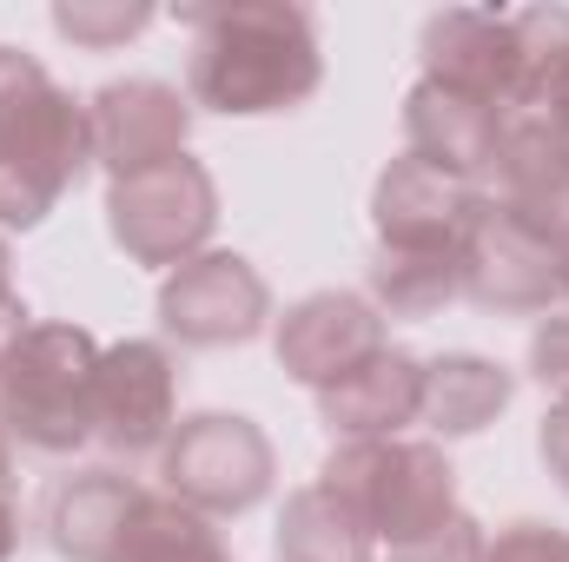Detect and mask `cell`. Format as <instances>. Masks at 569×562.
I'll use <instances>...</instances> for the list:
<instances>
[{
    "instance_id": "5",
    "label": "cell",
    "mask_w": 569,
    "mask_h": 562,
    "mask_svg": "<svg viewBox=\"0 0 569 562\" xmlns=\"http://www.w3.org/2000/svg\"><path fill=\"white\" fill-rule=\"evenodd\" d=\"M159 483L186 510H199L212 523H232V516H252L272 496L279 450L246 411H192V418H179L172 443L159 450Z\"/></svg>"
},
{
    "instance_id": "25",
    "label": "cell",
    "mask_w": 569,
    "mask_h": 562,
    "mask_svg": "<svg viewBox=\"0 0 569 562\" xmlns=\"http://www.w3.org/2000/svg\"><path fill=\"white\" fill-rule=\"evenodd\" d=\"M483 562H569V530L543 523V516H517L490 536Z\"/></svg>"
},
{
    "instance_id": "2",
    "label": "cell",
    "mask_w": 569,
    "mask_h": 562,
    "mask_svg": "<svg viewBox=\"0 0 569 562\" xmlns=\"http://www.w3.org/2000/svg\"><path fill=\"white\" fill-rule=\"evenodd\" d=\"M87 165V100L67 93L27 47H0V239L47 225Z\"/></svg>"
},
{
    "instance_id": "21",
    "label": "cell",
    "mask_w": 569,
    "mask_h": 562,
    "mask_svg": "<svg viewBox=\"0 0 569 562\" xmlns=\"http://www.w3.org/2000/svg\"><path fill=\"white\" fill-rule=\"evenodd\" d=\"M365 298L391 318H437L443 304L463 298V265L457 252H391L378 245L365 265Z\"/></svg>"
},
{
    "instance_id": "18",
    "label": "cell",
    "mask_w": 569,
    "mask_h": 562,
    "mask_svg": "<svg viewBox=\"0 0 569 562\" xmlns=\"http://www.w3.org/2000/svg\"><path fill=\"white\" fill-rule=\"evenodd\" d=\"M517 398V371H503L497 358L483 351H443L425 358V430L430 443H457V436H477L510 411Z\"/></svg>"
},
{
    "instance_id": "17",
    "label": "cell",
    "mask_w": 569,
    "mask_h": 562,
    "mask_svg": "<svg viewBox=\"0 0 569 562\" xmlns=\"http://www.w3.org/2000/svg\"><path fill=\"white\" fill-rule=\"evenodd\" d=\"M418 80H437L450 93L503 107L510 80V13L497 7H443L418 27Z\"/></svg>"
},
{
    "instance_id": "1",
    "label": "cell",
    "mask_w": 569,
    "mask_h": 562,
    "mask_svg": "<svg viewBox=\"0 0 569 562\" xmlns=\"http://www.w3.org/2000/svg\"><path fill=\"white\" fill-rule=\"evenodd\" d=\"M186 100L219 120H272L325 87L318 20L298 0H226L186 7Z\"/></svg>"
},
{
    "instance_id": "20",
    "label": "cell",
    "mask_w": 569,
    "mask_h": 562,
    "mask_svg": "<svg viewBox=\"0 0 569 562\" xmlns=\"http://www.w3.org/2000/svg\"><path fill=\"white\" fill-rule=\"evenodd\" d=\"M272 543H279V562H378V536L365 530V516L325 483H305L284 496Z\"/></svg>"
},
{
    "instance_id": "22",
    "label": "cell",
    "mask_w": 569,
    "mask_h": 562,
    "mask_svg": "<svg viewBox=\"0 0 569 562\" xmlns=\"http://www.w3.org/2000/svg\"><path fill=\"white\" fill-rule=\"evenodd\" d=\"M127 562H232V543L219 536L212 516L186 510L179 496H146L140 523H133V543H127Z\"/></svg>"
},
{
    "instance_id": "28",
    "label": "cell",
    "mask_w": 569,
    "mask_h": 562,
    "mask_svg": "<svg viewBox=\"0 0 569 562\" xmlns=\"http://www.w3.org/2000/svg\"><path fill=\"white\" fill-rule=\"evenodd\" d=\"M20 550V496H0V562H13Z\"/></svg>"
},
{
    "instance_id": "26",
    "label": "cell",
    "mask_w": 569,
    "mask_h": 562,
    "mask_svg": "<svg viewBox=\"0 0 569 562\" xmlns=\"http://www.w3.org/2000/svg\"><path fill=\"white\" fill-rule=\"evenodd\" d=\"M530 378H537L557 404L569 398V311L537 318V331H530Z\"/></svg>"
},
{
    "instance_id": "29",
    "label": "cell",
    "mask_w": 569,
    "mask_h": 562,
    "mask_svg": "<svg viewBox=\"0 0 569 562\" xmlns=\"http://www.w3.org/2000/svg\"><path fill=\"white\" fill-rule=\"evenodd\" d=\"M0 496H20V463H13V436L0 430Z\"/></svg>"
},
{
    "instance_id": "3",
    "label": "cell",
    "mask_w": 569,
    "mask_h": 562,
    "mask_svg": "<svg viewBox=\"0 0 569 562\" xmlns=\"http://www.w3.org/2000/svg\"><path fill=\"white\" fill-rule=\"evenodd\" d=\"M100 338L67 318H33L0 358V430L13 450L73 456L93 443V391H100Z\"/></svg>"
},
{
    "instance_id": "24",
    "label": "cell",
    "mask_w": 569,
    "mask_h": 562,
    "mask_svg": "<svg viewBox=\"0 0 569 562\" xmlns=\"http://www.w3.org/2000/svg\"><path fill=\"white\" fill-rule=\"evenodd\" d=\"M490 550V530L470 516V510H457L443 530H430L418 543H398V550H378V562H483Z\"/></svg>"
},
{
    "instance_id": "6",
    "label": "cell",
    "mask_w": 569,
    "mask_h": 562,
    "mask_svg": "<svg viewBox=\"0 0 569 562\" xmlns=\"http://www.w3.org/2000/svg\"><path fill=\"white\" fill-rule=\"evenodd\" d=\"M107 232L113 245L146 265V272H179L186 259L212 252L219 232V185L206 172V159L179 152L152 172L133 179H107Z\"/></svg>"
},
{
    "instance_id": "8",
    "label": "cell",
    "mask_w": 569,
    "mask_h": 562,
    "mask_svg": "<svg viewBox=\"0 0 569 562\" xmlns=\"http://www.w3.org/2000/svg\"><path fill=\"white\" fill-rule=\"evenodd\" d=\"M179 430V358L166 338H120L100 351L93 443L120 463L159 456Z\"/></svg>"
},
{
    "instance_id": "10",
    "label": "cell",
    "mask_w": 569,
    "mask_h": 562,
    "mask_svg": "<svg viewBox=\"0 0 569 562\" xmlns=\"http://www.w3.org/2000/svg\"><path fill=\"white\" fill-rule=\"evenodd\" d=\"M385 344H391V324L365 291H305L272 318V358L311 398L345 371H358L365 358H378Z\"/></svg>"
},
{
    "instance_id": "7",
    "label": "cell",
    "mask_w": 569,
    "mask_h": 562,
    "mask_svg": "<svg viewBox=\"0 0 569 562\" xmlns=\"http://www.w3.org/2000/svg\"><path fill=\"white\" fill-rule=\"evenodd\" d=\"M272 284L246 252H199L179 272L159 279V331L179 351H232L252 344L259 331H272Z\"/></svg>"
},
{
    "instance_id": "12",
    "label": "cell",
    "mask_w": 569,
    "mask_h": 562,
    "mask_svg": "<svg viewBox=\"0 0 569 562\" xmlns=\"http://www.w3.org/2000/svg\"><path fill=\"white\" fill-rule=\"evenodd\" d=\"M87 127H93V165L107 179H133V172H152V165L186 152L192 100L172 80H152V73L107 80L87 100Z\"/></svg>"
},
{
    "instance_id": "31",
    "label": "cell",
    "mask_w": 569,
    "mask_h": 562,
    "mask_svg": "<svg viewBox=\"0 0 569 562\" xmlns=\"http://www.w3.org/2000/svg\"><path fill=\"white\" fill-rule=\"evenodd\" d=\"M550 120H557V127H563V133H569V87H563V100L550 107Z\"/></svg>"
},
{
    "instance_id": "15",
    "label": "cell",
    "mask_w": 569,
    "mask_h": 562,
    "mask_svg": "<svg viewBox=\"0 0 569 562\" xmlns=\"http://www.w3.org/2000/svg\"><path fill=\"white\" fill-rule=\"evenodd\" d=\"M418 418H425V358L405 344H385L378 358H365L358 371L318 391V423L331 430V443L405 436Z\"/></svg>"
},
{
    "instance_id": "27",
    "label": "cell",
    "mask_w": 569,
    "mask_h": 562,
    "mask_svg": "<svg viewBox=\"0 0 569 562\" xmlns=\"http://www.w3.org/2000/svg\"><path fill=\"white\" fill-rule=\"evenodd\" d=\"M537 456H543L550 483H557V490L569 496V398L543 411V423H537Z\"/></svg>"
},
{
    "instance_id": "23",
    "label": "cell",
    "mask_w": 569,
    "mask_h": 562,
    "mask_svg": "<svg viewBox=\"0 0 569 562\" xmlns=\"http://www.w3.org/2000/svg\"><path fill=\"white\" fill-rule=\"evenodd\" d=\"M47 20H53V33H60V40L87 47V53H113V47L140 40L159 13H152L146 0H60Z\"/></svg>"
},
{
    "instance_id": "9",
    "label": "cell",
    "mask_w": 569,
    "mask_h": 562,
    "mask_svg": "<svg viewBox=\"0 0 569 562\" xmlns=\"http://www.w3.org/2000/svg\"><path fill=\"white\" fill-rule=\"evenodd\" d=\"M463 298L477 311L497 318H550L563 304V279H557V245L523 225L510 205L483 199L470 239H463Z\"/></svg>"
},
{
    "instance_id": "11",
    "label": "cell",
    "mask_w": 569,
    "mask_h": 562,
    "mask_svg": "<svg viewBox=\"0 0 569 562\" xmlns=\"http://www.w3.org/2000/svg\"><path fill=\"white\" fill-rule=\"evenodd\" d=\"M483 199H490V185H470V179L430 165L418 152H398L371 185L378 245H391V252H457L463 259V239H470Z\"/></svg>"
},
{
    "instance_id": "30",
    "label": "cell",
    "mask_w": 569,
    "mask_h": 562,
    "mask_svg": "<svg viewBox=\"0 0 569 562\" xmlns=\"http://www.w3.org/2000/svg\"><path fill=\"white\" fill-rule=\"evenodd\" d=\"M557 279H563V311H569V239H557Z\"/></svg>"
},
{
    "instance_id": "19",
    "label": "cell",
    "mask_w": 569,
    "mask_h": 562,
    "mask_svg": "<svg viewBox=\"0 0 569 562\" xmlns=\"http://www.w3.org/2000/svg\"><path fill=\"white\" fill-rule=\"evenodd\" d=\"M569 87V7H517L510 13V80L503 113H550Z\"/></svg>"
},
{
    "instance_id": "13",
    "label": "cell",
    "mask_w": 569,
    "mask_h": 562,
    "mask_svg": "<svg viewBox=\"0 0 569 562\" xmlns=\"http://www.w3.org/2000/svg\"><path fill=\"white\" fill-rule=\"evenodd\" d=\"M146 496L127 470L113 463H87V470H67L53 490H47V550L60 562H127L133 543V523H140Z\"/></svg>"
},
{
    "instance_id": "14",
    "label": "cell",
    "mask_w": 569,
    "mask_h": 562,
    "mask_svg": "<svg viewBox=\"0 0 569 562\" xmlns=\"http://www.w3.org/2000/svg\"><path fill=\"white\" fill-rule=\"evenodd\" d=\"M490 199L510 205L523 225H537L550 245L569 239V133L550 113H510L503 120Z\"/></svg>"
},
{
    "instance_id": "4",
    "label": "cell",
    "mask_w": 569,
    "mask_h": 562,
    "mask_svg": "<svg viewBox=\"0 0 569 562\" xmlns=\"http://www.w3.org/2000/svg\"><path fill=\"white\" fill-rule=\"evenodd\" d=\"M318 483L345 496L378 550L418 543L457 516V463L430 436H378V443H331Z\"/></svg>"
},
{
    "instance_id": "16",
    "label": "cell",
    "mask_w": 569,
    "mask_h": 562,
    "mask_svg": "<svg viewBox=\"0 0 569 562\" xmlns=\"http://www.w3.org/2000/svg\"><path fill=\"white\" fill-rule=\"evenodd\" d=\"M503 107L490 100H470V93H450L437 80H418L405 93V152H418L430 165L470 179V185H490L497 172V145H503Z\"/></svg>"
}]
</instances>
